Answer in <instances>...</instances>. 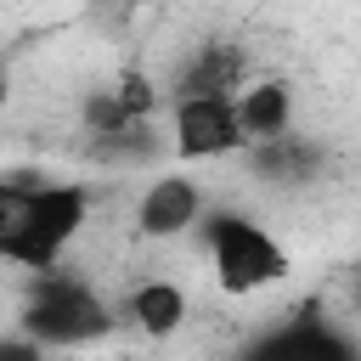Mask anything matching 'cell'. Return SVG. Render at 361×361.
I'll return each mask as SVG.
<instances>
[{
  "label": "cell",
  "mask_w": 361,
  "mask_h": 361,
  "mask_svg": "<svg viewBox=\"0 0 361 361\" xmlns=\"http://www.w3.org/2000/svg\"><path fill=\"white\" fill-rule=\"evenodd\" d=\"M209 214V186L192 169H152L141 180V192L130 197V237L141 248H164V243H186L197 231V220Z\"/></svg>",
  "instance_id": "cell-3"
},
{
  "label": "cell",
  "mask_w": 361,
  "mask_h": 361,
  "mask_svg": "<svg viewBox=\"0 0 361 361\" xmlns=\"http://www.w3.org/2000/svg\"><path fill=\"white\" fill-rule=\"evenodd\" d=\"M113 310H118V322H130L147 344H164V338L186 333V322H192V288H186L180 276L141 271V276H130V288L113 299Z\"/></svg>",
  "instance_id": "cell-5"
},
{
  "label": "cell",
  "mask_w": 361,
  "mask_h": 361,
  "mask_svg": "<svg viewBox=\"0 0 361 361\" xmlns=\"http://www.w3.org/2000/svg\"><path fill=\"white\" fill-rule=\"evenodd\" d=\"M231 113H237V130H243V147H265L276 135L293 130L299 118V90L288 73H254L237 96H231Z\"/></svg>",
  "instance_id": "cell-6"
},
{
  "label": "cell",
  "mask_w": 361,
  "mask_h": 361,
  "mask_svg": "<svg viewBox=\"0 0 361 361\" xmlns=\"http://www.w3.org/2000/svg\"><path fill=\"white\" fill-rule=\"evenodd\" d=\"M0 361H62V355H51V350H39L34 338H23V333L11 327V333H0Z\"/></svg>",
  "instance_id": "cell-7"
},
{
  "label": "cell",
  "mask_w": 361,
  "mask_h": 361,
  "mask_svg": "<svg viewBox=\"0 0 361 361\" xmlns=\"http://www.w3.org/2000/svg\"><path fill=\"white\" fill-rule=\"evenodd\" d=\"M192 248L209 271V282L226 293V299H254L265 288H276L288 271H293V254L288 243L248 209H226V203H209V214L197 220L192 231Z\"/></svg>",
  "instance_id": "cell-2"
},
{
  "label": "cell",
  "mask_w": 361,
  "mask_h": 361,
  "mask_svg": "<svg viewBox=\"0 0 361 361\" xmlns=\"http://www.w3.org/2000/svg\"><path fill=\"white\" fill-rule=\"evenodd\" d=\"M11 310H17L11 327L23 338H34L39 350H51V355H79L90 344H107L113 327H118L113 293L102 282H90L85 271H73V265L23 276Z\"/></svg>",
  "instance_id": "cell-1"
},
{
  "label": "cell",
  "mask_w": 361,
  "mask_h": 361,
  "mask_svg": "<svg viewBox=\"0 0 361 361\" xmlns=\"http://www.w3.org/2000/svg\"><path fill=\"white\" fill-rule=\"evenodd\" d=\"M169 152L180 164H220L243 152V130L231 113V96H175L169 102Z\"/></svg>",
  "instance_id": "cell-4"
}]
</instances>
